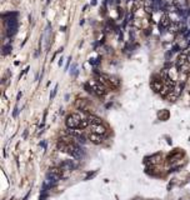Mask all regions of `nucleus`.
<instances>
[{
  "instance_id": "21",
  "label": "nucleus",
  "mask_w": 190,
  "mask_h": 200,
  "mask_svg": "<svg viewBox=\"0 0 190 200\" xmlns=\"http://www.w3.org/2000/svg\"><path fill=\"white\" fill-rule=\"evenodd\" d=\"M76 140H78V143H80V144H85V141H86V140H85V138H84L83 135L80 136V138H78Z\"/></svg>"
},
{
  "instance_id": "17",
  "label": "nucleus",
  "mask_w": 190,
  "mask_h": 200,
  "mask_svg": "<svg viewBox=\"0 0 190 200\" xmlns=\"http://www.w3.org/2000/svg\"><path fill=\"white\" fill-rule=\"evenodd\" d=\"M90 125V123H89V120H88V118L86 119H81V122H80V124H79V129H81V130H84V129H86L88 126Z\"/></svg>"
},
{
  "instance_id": "6",
  "label": "nucleus",
  "mask_w": 190,
  "mask_h": 200,
  "mask_svg": "<svg viewBox=\"0 0 190 200\" xmlns=\"http://www.w3.org/2000/svg\"><path fill=\"white\" fill-rule=\"evenodd\" d=\"M17 31H18V22H17V19L13 18V19H9L6 20V35L9 36H14L15 34H17Z\"/></svg>"
},
{
  "instance_id": "2",
  "label": "nucleus",
  "mask_w": 190,
  "mask_h": 200,
  "mask_svg": "<svg viewBox=\"0 0 190 200\" xmlns=\"http://www.w3.org/2000/svg\"><path fill=\"white\" fill-rule=\"evenodd\" d=\"M89 85H90L91 89H93V94H95L98 98H104L105 95H107L108 88L104 86L103 84L96 83V81H94V80H90V81H89Z\"/></svg>"
},
{
  "instance_id": "15",
  "label": "nucleus",
  "mask_w": 190,
  "mask_h": 200,
  "mask_svg": "<svg viewBox=\"0 0 190 200\" xmlns=\"http://www.w3.org/2000/svg\"><path fill=\"white\" fill-rule=\"evenodd\" d=\"M178 30H181L180 24H179V23H171L170 26L168 28V31H169V33H176Z\"/></svg>"
},
{
  "instance_id": "14",
  "label": "nucleus",
  "mask_w": 190,
  "mask_h": 200,
  "mask_svg": "<svg viewBox=\"0 0 190 200\" xmlns=\"http://www.w3.org/2000/svg\"><path fill=\"white\" fill-rule=\"evenodd\" d=\"M88 120H89V123H90L91 125L103 124V120L100 119L99 117H96V115H89V117H88Z\"/></svg>"
},
{
  "instance_id": "10",
  "label": "nucleus",
  "mask_w": 190,
  "mask_h": 200,
  "mask_svg": "<svg viewBox=\"0 0 190 200\" xmlns=\"http://www.w3.org/2000/svg\"><path fill=\"white\" fill-rule=\"evenodd\" d=\"M170 24H171L170 17H169L168 14H164L160 18V31H164L165 29H168L169 26H170Z\"/></svg>"
},
{
  "instance_id": "20",
  "label": "nucleus",
  "mask_w": 190,
  "mask_h": 200,
  "mask_svg": "<svg viewBox=\"0 0 190 200\" xmlns=\"http://www.w3.org/2000/svg\"><path fill=\"white\" fill-rule=\"evenodd\" d=\"M159 159H160V155L156 154V155H154V156H151L150 163H151V164H158V163H159Z\"/></svg>"
},
{
  "instance_id": "13",
  "label": "nucleus",
  "mask_w": 190,
  "mask_h": 200,
  "mask_svg": "<svg viewBox=\"0 0 190 200\" xmlns=\"http://www.w3.org/2000/svg\"><path fill=\"white\" fill-rule=\"evenodd\" d=\"M75 164H74V161L73 160H66V161H64L63 164L60 165V168L63 170H74L75 169Z\"/></svg>"
},
{
  "instance_id": "19",
  "label": "nucleus",
  "mask_w": 190,
  "mask_h": 200,
  "mask_svg": "<svg viewBox=\"0 0 190 200\" xmlns=\"http://www.w3.org/2000/svg\"><path fill=\"white\" fill-rule=\"evenodd\" d=\"M13 50V48H12V45L10 44H8V45H5L4 46V51H3V55H8L10 51Z\"/></svg>"
},
{
  "instance_id": "11",
  "label": "nucleus",
  "mask_w": 190,
  "mask_h": 200,
  "mask_svg": "<svg viewBox=\"0 0 190 200\" xmlns=\"http://www.w3.org/2000/svg\"><path fill=\"white\" fill-rule=\"evenodd\" d=\"M88 140H90L93 144H101L103 140H104V136L103 135H99V134H95V133H89L88 134Z\"/></svg>"
},
{
  "instance_id": "1",
  "label": "nucleus",
  "mask_w": 190,
  "mask_h": 200,
  "mask_svg": "<svg viewBox=\"0 0 190 200\" xmlns=\"http://www.w3.org/2000/svg\"><path fill=\"white\" fill-rule=\"evenodd\" d=\"M96 79L100 84H103V85L107 88L118 89L120 86V80L115 76H110L107 74H99V75H96Z\"/></svg>"
},
{
  "instance_id": "23",
  "label": "nucleus",
  "mask_w": 190,
  "mask_h": 200,
  "mask_svg": "<svg viewBox=\"0 0 190 200\" xmlns=\"http://www.w3.org/2000/svg\"><path fill=\"white\" fill-rule=\"evenodd\" d=\"M18 112H19V109H18V106H17V108H15V110H14V118H17Z\"/></svg>"
},
{
  "instance_id": "9",
  "label": "nucleus",
  "mask_w": 190,
  "mask_h": 200,
  "mask_svg": "<svg viewBox=\"0 0 190 200\" xmlns=\"http://www.w3.org/2000/svg\"><path fill=\"white\" fill-rule=\"evenodd\" d=\"M91 133H95V134L105 136V135H107V133H108V130L104 126V124H98V125H91Z\"/></svg>"
},
{
  "instance_id": "12",
  "label": "nucleus",
  "mask_w": 190,
  "mask_h": 200,
  "mask_svg": "<svg viewBox=\"0 0 190 200\" xmlns=\"http://www.w3.org/2000/svg\"><path fill=\"white\" fill-rule=\"evenodd\" d=\"M68 134H69L71 138H80V136L83 135V130L81 129H79V128H74V129H69L68 130Z\"/></svg>"
},
{
  "instance_id": "8",
  "label": "nucleus",
  "mask_w": 190,
  "mask_h": 200,
  "mask_svg": "<svg viewBox=\"0 0 190 200\" xmlns=\"http://www.w3.org/2000/svg\"><path fill=\"white\" fill-rule=\"evenodd\" d=\"M179 68L176 66H170L169 69H166V78H169L170 80L173 81H178L179 80V76H180V70H178Z\"/></svg>"
},
{
  "instance_id": "7",
  "label": "nucleus",
  "mask_w": 190,
  "mask_h": 200,
  "mask_svg": "<svg viewBox=\"0 0 190 200\" xmlns=\"http://www.w3.org/2000/svg\"><path fill=\"white\" fill-rule=\"evenodd\" d=\"M151 89L154 90L155 93H159L160 94V91L164 89V79L163 78H154L151 80Z\"/></svg>"
},
{
  "instance_id": "3",
  "label": "nucleus",
  "mask_w": 190,
  "mask_h": 200,
  "mask_svg": "<svg viewBox=\"0 0 190 200\" xmlns=\"http://www.w3.org/2000/svg\"><path fill=\"white\" fill-rule=\"evenodd\" d=\"M63 175H64V170H63L59 166V168H50L49 173H48L46 176H48V180H49L50 184H51V181L56 183L59 179L63 178Z\"/></svg>"
},
{
  "instance_id": "22",
  "label": "nucleus",
  "mask_w": 190,
  "mask_h": 200,
  "mask_svg": "<svg viewBox=\"0 0 190 200\" xmlns=\"http://www.w3.org/2000/svg\"><path fill=\"white\" fill-rule=\"evenodd\" d=\"M56 91H58V85L54 88V90H53V93L50 94V99H54V96H55V94H56Z\"/></svg>"
},
{
  "instance_id": "4",
  "label": "nucleus",
  "mask_w": 190,
  "mask_h": 200,
  "mask_svg": "<svg viewBox=\"0 0 190 200\" xmlns=\"http://www.w3.org/2000/svg\"><path fill=\"white\" fill-rule=\"evenodd\" d=\"M80 122H81V118H80V115L79 114H69L66 117V119H65V124H66V126L69 129H74V128H79V124H80Z\"/></svg>"
},
{
  "instance_id": "16",
  "label": "nucleus",
  "mask_w": 190,
  "mask_h": 200,
  "mask_svg": "<svg viewBox=\"0 0 190 200\" xmlns=\"http://www.w3.org/2000/svg\"><path fill=\"white\" fill-rule=\"evenodd\" d=\"M158 117H159V119H161L163 122H165V120H168L169 119V117H170V114H169V112L166 109H164V110H161V112L158 114Z\"/></svg>"
},
{
  "instance_id": "5",
  "label": "nucleus",
  "mask_w": 190,
  "mask_h": 200,
  "mask_svg": "<svg viewBox=\"0 0 190 200\" xmlns=\"http://www.w3.org/2000/svg\"><path fill=\"white\" fill-rule=\"evenodd\" d=\"M181 91H183V84H179V85H175V86L173 88V90H171V91L166 95V98H165V99L168 100V101H170V103L176 101L178 98L180 96Z\"/></svg>"
},
{
  "instance_id": "18",
  "label": "nucleus",
  "mask_w": 190,
  "mask_h": 200,
  "mask_svg": "<svg viewBox=\"0 0 190 200\" xmlns=\"http://www.w3.org/2000/svg\"><path fill=\"white\" fill-rule=\"evenodd\" d=\"M76 105H78V108H80V109H85V99H78Z\"/></svg>"
}]
</instances>
